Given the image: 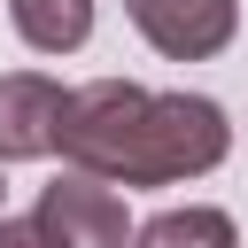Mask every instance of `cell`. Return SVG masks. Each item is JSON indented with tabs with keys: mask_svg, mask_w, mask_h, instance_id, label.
Masks as SVG:
<instances>
[{
	"mask_svg": "<svg viewBox=\"0 0 248 248\" xmlns=\"http://www.w3.org/2000/svg\"><path fill=\"white\" fill-rule=\"evenodd\" d=\"M54 147L70 170H93L108 186H178L225 163L232 124L209 93H147L132 78H101L62 101Z\"/></svg>",
	"mask_w": 248,
	"mask_h": 248,
	"instance_id": "cell-1",
	"label": "cell"
},
{
	"mask_svg": "<svg viewBox=\"0 0 248 248\" xmlns=\"http://www.w3.org/2000/svg\"><path fill=\"white\" fill-rule=\"evenodd\" d=\"M54 248H124V194L93 170H62L54 186H39V209Z\"/></svg>",
	"mask_w": 248,
	"mask_h": 248,
	"instance_id": "cell-2",
	"label": "cell"
},
{
	"mask_svg": "<svg viewBox=\"0 0 248 248\" xmlns=\"http://www.w3.org/2000/svg\"><path fill=\"white\" fill-rule=\"evenodd\" d=\"M124 16L140 23V39L170 62H209L232 46L240 31V0H124Z\"/></svg>",
	"mask_w": 248,
	"mask_h": 248,
	"instance_id": "cell-3",
	"label": "cell"
},
{
	"mask_svg": "<svg viewBox=\"0 0 248 248\" xmlns=\"http://www.w3.org/2000/svg\"><path fill=\"white\" fill-rule=\"evenodd\" d=\"M62 85L39 78V70H8L0 78V163H39L54 155V132H62Z\"/></svg>",
	"mask_w": 248,
	"mask_h": 248,
	"instance_id": "cell-4",
	"label": "cell"
},
{
	"mask_svg": "<svg viewBox=\"0 0 248 248\" xmlns=\"http://www.w3.org/2000/svg\"><path fill=\"white\" fill-rule=\"evenodd\" d=\"M31 54H78L93 39V0H8Z\"/></svg>",
	"mask_w": 248,
	"mask_h": 248,
	"instance_id": "cell-5",
	"label": "cell"
},
{
	"mask_svg": "<svg viewBox=\"0 0 248 248\" xmlns=\"http://www.w3.org/2000/svg\"><path fill=\"white\" fill-rule=\"evenodd\" d=\"M132 248H240V232H232V217H225V209L186 202V209L147 217V225L132 232Z\"/></svg>",
	"mask_w": 248,
	"mask_h": 248,
	"instance_id": "cell-6",
	"label": "cell"
},
{
	"mask_svg": "<svg viewBox=\"0 0 248 248\" xmlns=\"http://www.w3.org/2000/svg\"><path fill=\"white\" fill-rule=\"evenodd\" d=\"M0 248H54L39 217H0Z\"/></svg>",
	"mask_w": 248,
	"mask_h": 248,
	"instance_id": "cell-7",
	"label": "cell"
}]
</instances>
